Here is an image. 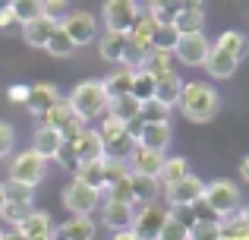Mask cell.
I'll list each match as a JSON object with an SVG mask.
<instances>
[{
  "mask_svg": "<svg viewBox=\"0 0 249 240\" xmlns=\"http://www.w3.org/2000/svg\"><path fill=\"white\" fill-rule=\"evenodd\" d=\"M177 108L183 111L186 120L208 123L214 114H218L221 98H218V92H214V86H208V82H183V92H180Z\"/></svg>",
  "mask_w": 249,
  "mask_h": 240,
  "instance_id": "1",
  "label": "cell"
},
{
  "mask_svg": "<svg viewBox=\"0 0 249 240\" xmlns=\"http://www.w3.org/2000/svg\"><path fill=\"white\" fill-rule=\"evenodd\" d=\"M67 101H70V108H73V111L79 114L85 123L104 117V114H107V108H110V98H107V92H104L101 79H85V82H79Z\"/></svg>",
  "mask_w": 249,
  "mask_h": 240,
  "instance_id": "2",
  "label": "cell"
},
{
  "mask_svg": "<svg viewBox=\"0 0 249 240\" xmlns=\"http://www.w3.org/2000/svg\"><path fill=\"white\" fill-rule=\"evenodd\" d=\"M202 203L218 218H227V215H233V212H240V186L233 184V180L218 177V180H212V184H205Z\"/></svg>",
  "mask_w": 249,
  "mask_h": 240,
  "instance_id": "3",
  "label": "cell"
},
{
  "mask_svg": "<svg viewBox=\"0 0 249 240\" xmlns=\"http://www.w3.org/2000/svg\"><path fill=\"white\" fill-rule=\"evenodd\" d=\"M44 177H48V161H44L41 155H35L32 148H25V152H19L16 158H13V165H10V184H19V186L35 190Z\"/></svg>",
  "mask_w": 249,
  "mask_h": 240,
  "instance_id": "4",
  "label": "cell"
},
{
  "mask_svg": "<svg viewBox=\"0 0 249 240\" xmlns=\"http://www.w3.org/2000/svg\"><path fill=\"white\" fill-rule=\"evenodd\" d=\"M170 218V209L161 203H145L139 205V209L133 212V234L139 240H158L161 237V228H164V222Z\"/></svg>",
  "mask_w": 249,
  "mask_h": 240,
  "instance_id": "5",
  "label": "cell"
},
{
  "mask_svg": "<svg viewBox=\"0 0 249 240\" xmlns=\"http://www.w3.org/2000/svg\"><path fill=\"white\" fill-rule=\"evenodd\" d=\"M98 190H91V186H85L79 184V180H70L67 186H63V193H60V203H63V209L70 212V215H89L91 218V212L98 209Z\"/></svg>",
  "mask_w": 249,
  "mask_h": 240,
  "instance_id": "6",
  "label": "cell"
},
{
  "mask_svg": "<svg viewBox=\"0 0 249 240\" xmlns=\"http://www.w3.org/2000/svg\"><path fill=\"white\" fill-rule=\"evenodd\" d=\"M44 127L57 129V133H60V136H63V139H67V142H73L76 136H79L82 129L89 127V123H85V120L79 117V114H76L73 108H70V101L63 98V101H60V105H57V108H51V111L44 114Z\"/></svg>",
  "mask_w": 249,
  "mask_h": 240,
  "instance_id": "7",
  "label": "cell"
},
{
  "mask_svg": "<svg viewBox=\"0 0 249 240\" xmlns=\"http://www.w3.org/2000/svg\"><path fill=\"white\" fill-rule=\"evenodd\" d=\"M139 3L133 0H104L101 6V19L107 25V32H129L133 22L139 19Z\"/></svg>",
  "mask_w": 249,
  "mask_h": 240,
  "instance_id": "8",
  "label": "cell"
},
{
  "mask_svg": "<svg viewBox=\"0 0 249 240\" xmlns=\"http://www.w3.org/2000/svg\"><path fill=\"white\" fill-rule=\"evenodd\" d=\"M167 190V203L170 209H193V205L202 203V193H205V180L196 177V174H189L186 180H180V184H170L164 186Z\"/></svg>",
  "mask_w": 249,
  "mask_h": 240,
  "instance_id": "9",
  "label": "cell"
},
{
  "mask_svg": "<svg viewBox=\"0 0 249 240\" xmlns=\"http://www.w3.org/2000/svg\"><path fill=\"white\" fill-rule=\"evenodd\" d=\"M208 51H212V41L202 32L199 35H180L174 44V57L180 63H186V67H205Z\"/></svg>",
  "mask_w": 249,
  "mask_h": 240,
  "instance_id": "10",
  "label": "cell"
},
{
  "mask_svg": "<svg viewBox=\"0 0 249 240\" xmlns=\"http://www.w3.org/2000/svg\"><path fill=\"white\" fill-rule=\"evenodd\" d=\"M60 25H63V32L70 35V41L79 48V44H89L91 38L98 35V19L91 16L89 10H73V13H67V16L60 19Z\"/></svg>",
  "mask_w": 249,
  "mask_h": 240,
  "instance_id": "11",
  "label": "cell"
},
{
  "mask_svg": "<svg viewBox=\"0 0 249 240\" xmlns=\"http://www.w3.org/2000/svg\"><path fill=\"white\" fill-rule=\"evenodd\" d=\"M63 101L60 89L51 86V82H35V86H29V95H25V108H29L35 117H44V114L51 111V108H57Z\"/></svg>",
  "mask_w": 249,
  "mask_h": 240,
  "instance_id": "12",
  "label": "cell"
},
{
  "mask_svg": "<svg viewBox=\"0 0 249 240\" xmlns=\"http://www.w3.org/2000/svg\"><path fill=\"white\" fill-rule=\"evenodd\" d=\"M164 158H167L164 152H155V148H145V146H133L126 152V167H129V174H148V177H158Z\"/></svg>",
  "mask_w": 249,
  "mask_h": 240,
  "instance_id": "13",
  "label": "cell"
},
{
  "mask_svg": "<svg viewBox=\"0 0 249 240\" xmlns=\"http://www.w3.org/2000/svg\"><path fill=\"white\" fill-rule=\"evenodd\" d=\"M73 148H76V158H79V165H85V161H101V158H107L101 133H98V129H89V127H85L82 133L73 139Z\"/></svg>",
  "mask_w": 249,
  "mask_h": 240,
  "instance_id": "14",
  "label": "cell"
},
{
  "mask_svg": "<svg viewBox=\"0 0 249 240\" xmlns=\"http://www.w3.org/2000/svg\"><path fill=\"white\" fill-rule=\"evenodd\" d=\"M63 142H67V139H63L57 129H51V127H44V123H41V127L35 129V136H32V152L41 155L44 161H54Z\"/></svg>",
  "mask_w": 249,
  "mask_h": 240,
  "instance_id": "15",
  "label": "cell"
},
{
  "mask_svg": "<svg viewBox=\"0 0 249 240\" xmlns=\"http://www.w3.org/2000/svg\"><path fill=\"white\" fill-rule=\"evenodd\" d=\"M133 205H126V203H104L101 205V224L104 228H110L117 234V231H126L129 224H133Z\"/></svg>",
  "mask_w": 249,
  "mask_h": 240,
  "instance_id": "16",
  "label": "cell"
},
{
  "mask_svg": "<svg viewBox=\"0 0 249 240\" xmlns=\"http://www.w3.org/2000/svg\"><path fill=\"white\" fill-rule=\"evenodd\" d=\"M19 231H22L29 240H35V237H54L57 234L54 218H51V212H44V209H32L29 215H25V222L19 224Z\"/></svg>",
  "mask_w": 249,
  "mask_h": 240,
  "instance_id": "17",
  "label": "cell"
},
{
  "mask_svg": "<svg viewBox=\"0 0 249 240\" xmlns=\"http://www.w3.org/2000/svg\"><path fill=\"white\" fill-rule=\"evenodd\" d=\"M126 44H129L126 32H104L101 41H98V54H101V60H107V63H123Z\"/></svg>",
  "mask_w": 249,
  "mask_h": 240,
  "instance_id": "18",
  "label": "cell"
},
{
  "mask_svg": "<svg viewBox=\"0 0 249 240\" xmlns=\"http://www.w3.org/2000/svg\"><path fill=\"white\" fill-rule=\"evenodd\" d=\"M57 240H95V222L89 215H70L57 228Z\"/></svg>",
  "mask_w": 249,
  "mask_h": 240,
  "instance_id": "19",
  "label": "cell"
},
{
  "mask_svg": "<svg viewBox=\"0 0 249 240\" xmlns=\"http://www.w3.org/2000/svg\"><path fill=\"white\" fill-rule=\"evenodd\" d=\"M180 92H183V79L177 76V70H170V73L155 79V101H161V105L174 108L180 101Z\"/></svg>",
  "mask_w": 249,
  "mask_h": 240,
  "instance_id": "20",
  "label": "cell"
},
{
  "mask_svg": "<svg viewBox=\"0 0 249 240\" xmlns=\"http://www.w3.org/2000/svg\"><path fill=\"white\" fill-rule=\"evenodd\" d=\"M237 67H240L237 57H231L227 51H221V48H214V44H212L208 60H205V70L214 76V79H231V76L237 73Z\"/></svg>",
  "mask_w": 249,
  "mask_h": 240,
  "instance_id": "21",
  "label": "cell"
},
{
  "mask_svg": "<svg viewBox=\"0 0 249 240\" xmlns=\"http://www.w3.org/2000/svg\"><path fill=\"white\" fill-rule=\"evenodd\" d=\"M136 146L164 152L170 146V123H145L142 120V133H139V142H136Z\"/></svg>",
  "mask_w": 249,
  "mask_h": 240,
  "instance_id": "22",
  "label": "cell"
},
{
  "mask_svg": "<svg viewBox=\"0 0 249 240\" xmlns=\"http://www.w3.org/2000/svg\"><path fill=\"white\" fill-rule=\"evenodd\" d=\"M155 29H158V19H155L148 10H142L139 19L133 22V29L126 32V35H129V44H139V48L152 51V35H155Z\"/></svg>",
  "mask_w": 249,
  "mask_h": 240,
  "instance_id": "23",
  "label": "cell"
},
{
  "mask_svg": "<svg viewBox=\"0 0 249 240\" xmlns=\"http://www.w3.org/2000/svg\"><path fill=\"white\" fill-rule=\"evenodd\" d=\"M54 19H48V16H35V19H29V22L22 25V38L32 44V48H44L48 44V38H51V32H54Z\"/></svg>",
  "mask_w": 249,
  "mask_h": 240,
  "instance_id": "24",
  "label": "cell"
},
{
  "mask_svg": "<svg viewBox=\"0 0 249 240\" xmlns=\"http://www.w3.org/2000/svg\"><path fill=\"white\" fill-rule=\"evenodd\" d=\"M133 76H136V70L120 67V70H114L107 79H101V86H104V92H107V98L114 101V98H120V95H129V89H133Z\"/></svg>",
  "mask_w": 249,
  "mask_h": 240,
  "instance_id": "25",
  "label": "cell"
},
{
  "mask_svg": "<svg viewBox=\"0 0 249 240\" xmlns=\"http://www.w3.org/2000/svg\"><path fill=\"white\" fill-rule=\"evenodd\" d=\"M170 25H174L177 35H199L202 25H205V13H202V10H183V6H180Z\"/></svg>",
  "mask_w": 249,
  "mask_h": 240,
  "instance_id": "26",
  "label": "cell"
},
{
  "mask_svg": "<svg viewBox=\"0 0 249 240\" xmlns=\"http://www.w3.org/2000/svg\"><path fill=\"white\" fill-rule=\"evenodd\" d=\"M129 186H133L136 205L155 203V196H158V177H148V174H129Z\"/></svg>",
  "mask_w": 249,
  "mask_h": 240,
  "instance_id": "27",
  "label": "cell"
},
{
  "mask_svg": "<svg viewBox=\"0 0 249 240\" xmlns=\"http://www.w3.org/2000/svg\"><path fill=\"white\" fill-rule=\"evenodd\" d=\"M73 174H76V180H79V184L98 190V196H101V190H104V158L101 161H85V165H79Z\"/></svg>",
  "mask_w": 249,
  "mask_h": 240,
  "instance_id": "28",
  "label": "cell"
},
{
  "mask_svg": "<svg viewBox=\"0 0 249 240\" xmlns=\"http://www.w3.org/2000/svg\"><path fill=\"white\" fill-rule=\"evenodd\" d=\"M189 177V161L186 158H164V165H161V171H158V180L164 186H170V184H180V180H186Z\"/></svg>",
  "mask_w": 249,
  "mask_h": 240,
  "instance_id": "29",
  "label": "cell"
},
{
  "mask_svg": "<svg viewBox=\"0 0 249 240\" xmlns=\"http://www.w3.org/2000/svg\"><path fill=\"white\" fill-rule=\"evenodd\" d=\"M214 48H221V51H227L231 57H237V60H243L246 57V51H249V41H246V35L243 32H221L218 35V41H214Z\"/></svg>",
  "mask_w": 249,
  "mask_h": 240,
  "instance_id": "30",
  "label": "cell"
},
{
  "mask_svg": "<svg viewBox=\"0 0 249 240\" xmlns=\"http://www.w3.org/2000/svg\"><path fill=\"white\" fill-rule=\"evenodd\" d=\"M107 114L120 117L123 123H129V120H139V114H142V101H139V98H133V95H120V98H114V101H110Z\"/></svg>",
  "mask_w": 249,
  "mask_h": 240,
  "instance_id": "31",
  "label": "cell"
},
{
  "mask_svg": "<svg viewBox=\"0 0 249 240\" xmlns=\"http://www.w3.org/2000/svg\"><path fill=\"white\" fill-rule=\"evenodd\" d=\"M101 196H104V203L110 199V203H126V205H133V209H136V196H133V186H129V177H123V180H117V184L104 186Z\"/></svg>",
  "mask_w": 249,
  "mask_h": 240,
  "instance_id": "32",
  "label": "cell"
},
{
  "mask_svg": "<svg viewBox=\"0 0 249 240\" xmlns=\"http://www.w3.org/2000/svg\"><path fill=\"white\" fill-rule=\"evenodd\" d=\"M44 48H48V54H54V57H70V54H73V48H76V44L70 41V35H67V32H63V25L57 22Z\"/></svg>",
  "mask_w": 249,
  "mask_h": 240,
  "instance_id": "33",
  "label": "cell"
},
{
  "mask_svg": "<svg viewBox=\"0 0 249 240\" xmlns=\"http://www.w3.org/2000/svg\"><path fill=\"white\" fill-rule=\"evenodd\" d=\"M142 70H145V73H152L155 79H158V76H164V73L174 70V54H164V51H148Z\"/></svg>",
  "mask_w": 249,
  "mask_h": 240,
  "instance_id": "34",
  "label": "cell"
},
{
  "mask_svg": "<svg viewBox=\"0 0 249 240\" xmlns=\"http://www.w3.org/2000/svg\"><path fill=\"white\" fill-rule=\"evenodd\" d=\"M189 240H221V222L196 218V222L189 224Z\"/></svg>",
  "mask_w": 249,
  "mask_h": 240,
  "instance_id": "35",
  "label": "cell"
},
{
  "mask_svg": "<svg viewBox=\"0 0 249 240\" xmlns=\"http://www.w3.org/2000/svg\"><path fill=\"white\" fill-rule=\"evenodd\" d=\"M177 32L170 22H158V29H155L152 35V51H164V54H174V44H177Z\"/></svg>",
  "mask_w": 249,
  "mask_h": 240,
  "instance_id": "36",
  "label": "cell"
},
{
  "mask_svg": "<svg viewBox=\"0 0 249 240\" xmlns=\"http://www.w3.org/2000/svg\"><path fill=\"white\" fill-rule=\"evenodd\" d=\"M129 95H133V98H139V101L155 98V76H152V73H145V70H136Z\"/></svg>",
  "mask_w": 249,
  "mask_h": 240,
  "instance_id": "37",
  "label": "cell"
},
{
  "mask_svg": "<svg viewBox=\"0 0 249 240\" xmlns=\"http://www.w3.org/2000/svg\"><path fill=\"white\" fill-rule=\"evenodd\" d=\"M32 209H35V205H25V203H16V199H6L3 209H0V218H3V222H10L13 228H19Z\"/></svg>",
  "mask_w": 249,
  "mask_h": 240,
  "instance_id": "38",
  "label": "cell"
},
{
  "mask_svg": "<svg viewBox=\"0 0 249 240\" xmlns=\"http://www.w3.org/2000/svg\"><path fill=\"white\" fill-rule=\"evenodd\" d=\"M139 120H145V123H167L170 120V108L161 105V101H155V98H148V101H142Z\"/></svg>",
  "mask_w": 249,
  "mask_h": 240,
  "instance_id": "39",
  "label": "cell"
},
{
  "mask_svg": "<svg viewBox=\"0 0 249 240\" xmlns=\"http://www.w3.org/2000/svg\"><path fill=\"white\" fill-rule=\"evenodd\" d=\"M10 6L13 13H16V19L19 22H29V19H35V16H41V0H10Z\"/></svg>",
  "mask_w": 249,
  "mask_h": 240,
  "instance_id": "40",
  "label": "cell"
},
{
  "mask_svg": "<svg viewBox=\"0 0 249 240\" xmlns=\"http://www.w3.org/2000/svg\"><path fill=\"white\" fill-rule=\"evenodd\" d=\"M158 240H189V224L170 212V218L164 222V228H161V237H158Z\"/></svg>",
  "mask_w": 249,
  "mask_h": 240,
  "instance_id": "41",
  "label": "cell"
},
{
  "mask_svg": "<svg viewBox=\"0 0 249 240\" xmlns=\"http://www.w3.org/2000/svg\"><path fill=\"white\" fill-rule=\"evenodd\" d=\"M67 13H70V0H41V16L60 22Z\"/></svg>",
  "mask_w": 249,
  "mask_h": 240,
  "instance_id": "42",
  "label": "cell"
},
{
  "mask_svg": "<svg viewBox=\"0 0 249 240\" xmlns=\"http://www.w3.org/2000/svg\"><path fill=\"white\" fill-rule=\"evenodd\" d=\"M6 199H16V203H25V205H32L35 203V190H29V186H19V184H10L6 180Z\"/></svg>",
  "mask_w": 249,
  "mask_h": 240,
  "instance_id": "43",
  "label": "cell"
},
{
  "mask_svg": "<svg viewBox=\"0 0 249 240\" xmlns=\"http://www.w3.org/2000/svg\"><path fill=\"white\" fill-rule=\"evenodd\" d=\"M54 161H60V165L67 167V171H76V167H79V158H76V148H73V142H63Z\"/></svg>",
  "mask_w": 249,
  "mask_h": 240,
  "instance_id": "44",
  "label": "cell"
},
{
  "mask_svg": "<svg viewBox=\"0 0 249 240\" xmlns=\"http://www.w3.org/2000/svg\"><path fill=\"white\" fill-rule=\"evenodd\" d=\"M13 142H16V133H13V127L0 120V158H6V155L13 152Z\"/></svg>",
  "mask_w": 249,
  "mask_h": 240,
  "instance_id": "45",
  "label": "cell"
},
{
  "mask_svg": "<svg viewBox=\"0 0 249 240\" xmlns=\"http://www.w3.org/2000/svg\"><path fill=\"white\" fill-rule=\"evenodd\" d=\"M16 25H22V22L16 19V13H13L10 6H0V32H13Z\"/></svg>",
  "mask_w": 249,
  "mask_h": 240,
  "instance_id": "46",
  "label": "cell"
},
{
  "mask_svg": "<svg viewBox=\"0 0 249 240\" xmlns=\"http://www.w3.org/2000/svg\"><path fill=\"white\" fill-rule=\"evenodd\" d=\"M25 95H29V86H10L6 89V98L13 105H25Z\"/></svg>",
  "mask_w": 249,
  "mask_h": 240,
  "instance_id": "47",
  "label": "cell"
},
{
  "mask_svg": "<svg viewBox=\"0 0 249 240\" xmlns=\"http://www.w3.org/2000/svg\"><path fill=\"white\" fill-rule=\"evenodd\" d=\"M3 240H29V237H25L19 228H10V231H3Z\"/></svg>",
  "mask_w": 249,
  "mask_h": 240,
  "instance_id": "48",
  "label": "cell"
},
{
  "mask_svg": "<svg viewBox=\"0 0 249 240\" xmlns=\"http://www.w3.org/2000/svg\"><path fill=\"white\" fill-rule=\"evenodd\" d=\"M110 240H139V237L133 234V228H126V231H117V234L110 237Z\"/></svg>",
  "mask_w": 249,
  "mask_h": 240,
  "instance_id": "49",
  "label": "cell"
},
{
  "mask_svg": "<svg viewBox=\"0 0 249 240\" xmlns=\"http://www.w3.org/2000/svg\"><path fill=\"white\" fill-rule=\"evenodd\" d=\"M240 174H243V180H249V155L240 161Z\"/></svg>",
  "mask_w": 249,
  "mask_h": 240,
  "instance_id": "50",
  "label": "cell"
},
{
  "mask_svg": "<svg viewBox=\"0 0 249 240\" xmlns=\"http://www.w3.org/2000/svg\"><path fill=\"white\" fill-rule=\"evenodd\" d=\"M240 215H243V224H246V231H249V205H246V209H240Z\"/></svg>",
  "mask_w": 249,
  "mask_h": 240,
  "instance_id": "51",
  "label": "cell"
},
{
  "mask_svg": "<svg viewBox=\"0 0 249 240\" xmlns=\"http://www.w3.org/2000/svg\"><path fill=\"white\" fill-rule=\"evenodd\" d=\"M3 203H6V186L0 184V209H3Z\"/></svg>",
  "mask_w": 249,
  "mask_h": 240,
  "instance_id": "52",
  "label": "cell"
},
{
  "mask_svg": "<svg viewBox=\"0 0 249 240\" xmlns=\"http://www.w3.org/2000/svg\"><path fill=\"white\" fill-rule=\"evenodd\" d=\"M35 240H57V234L54 237H35Z\"/></svg>",
  "mask_w": 249,
  "mask_h": 240,
  "instance_id": "53",
  "label": "cell"
},
{
  "mask_svg": "<svg viewBox=\"0 0 249 240\" xmlns=\"http://www.w3.org/2000/svg\"><path fill=\"white\" fill-rule=\"evenodd\" d=\"M0 240H3V231H0Z\"/></svg>",
  "mask_w": 249,
  "mask_h": 240,
  "instance_id": "54",
  "label": "cell"
},
{
  "mask_svg": "<svg viewBox=\"0 0 249 240\" xmlns=\"http://www.w3.org/2000/svg\"><path fill=\"white\" fill-rule=\"evenodd\" d=\"M133 3H139V0H133Z\"/></svg>",
  "mask_w": 249,
  "mask_h": 240,
  "instance_id": "55",
  "label": "cell"
},
{
  "mask_svg": "<svg viewBox=\"0 0 249 240\" xmlns=\"http://www.w3.org/2000/svg\"><path fill=\"white\" fill-rule=\"evenodd\" d=\"M243 240H249V237H243Z\"/></svg>",
  "mask_w": 249,
  "mask_h": 240,
  "instance_id": "56",
  "label": "cell"
}]
</instances>
